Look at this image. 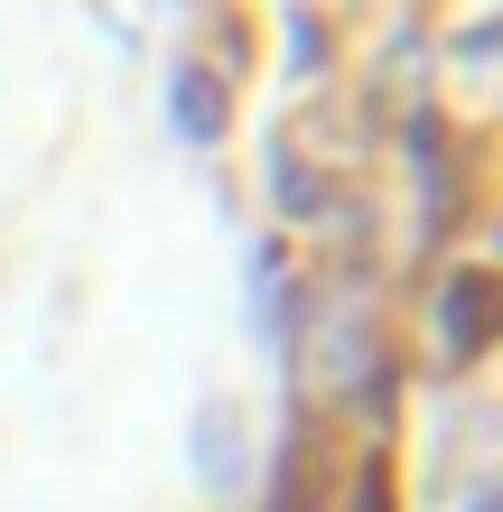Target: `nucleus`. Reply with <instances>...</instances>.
<instances>
[{
    "mask_svg": "<svg viewBox=\"0 0 503 512\" xmlns=\"http://www.w3.org/2000/svg\"><path fill=\"white\" fill-rule=\"evenodd\" d=\"M196 475H205L215 494L243 485V419H233L224 401H215V410H196Z\"/></svg>",
    "mask_w": 503,
    "mask_h": 512,
    "instance_id": "nucleus-1",
    "label": "nucleus"
},
{
    "mask_svg": "<svg viewBox=\"0 0 503 512\" xmlns=\"http://www.w3.org/2000/svg\"><path fill=\"white\" fill-rule=\"evenodd\" d=\"M485 298H494L485 270H457V280H448V345H457V354L485 345Z\"/></svg>",
    "mask_w": 503,
    "mask_h": 512,
    "instance_id": "nucleus-2",
    "label": "nucleus"
},
{
    "mask_svg": "<svg viewBox=\"0 0 503 512\" xmlns=\"http://www.w3.org/2000/svg\"><path fill=\"white\" fill-rule=\"evenodd\" d=\"M215 122H224L215 84H205V75L187 66V75H177V131H187V140H215Z\"/></svg>",
    "mask_w": 503,
    "mask_h": 512,
    "instance_id": "nucleus-3",
    "label": "nucleus"
},
{
    "mask_svg": "<svg viewBox=\"0 0 503 512\" xmlns=\"http://www.w3.org/2000/svg\"><path fill=\"white\" fill-rule=\"evenodd\" d=\"M476 512H494V503H485V494H476Z\"/></svg>",
    "mask_w": 503,
    "mask_h": 512,
    "instance_id": "nucleus-4",
    "label": "nucleus"
}]
</instances>
